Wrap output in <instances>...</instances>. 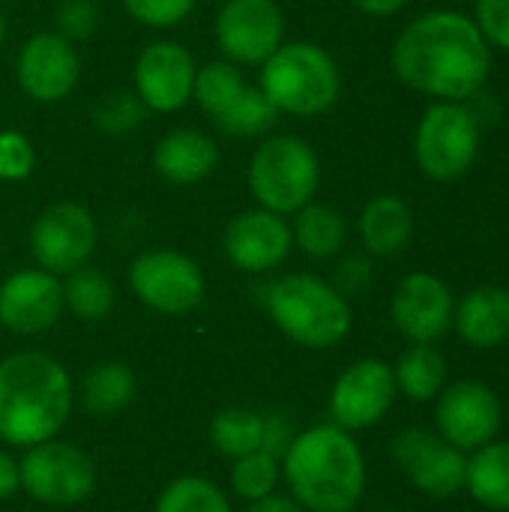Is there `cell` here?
Returning <instances> with one entry per match:
<instances>
[{"label": "cell", "mask_w": 509, "mask_h": 512, "mask_svg": "<svg viewBox=\"0 0 509 512\" xmlns=\"http://www.w3.org/2000/svg\"><path fill=\"white\" fill-rule=\"evenodd\" d=\"M390 66L405 87L435 102H465L489 81L492 45L471 15L435 9L405 24L393 42Z\"/></svg>", "instance_id": "6da1fadb"}, {"label": "cell", "mask_w": 509, "mask_h": 512, "mask_svg": "<svg viewBox=\"0 0 509 512\" xmlns=\"http://www.w3.org/2000/svg\"><path fill=\"white\" fill-rule=\"evenodd\" d=\"M75 411L69 369L45 351H12L0 360V441L15 450L57 438Z\"/></svg>", "instance_id": "7a4b0ae2"}, {"label": "cell", "mask_w": 509, "mask_h": 512, "mask_svg": "<svg viewBox=\"0 0 509 512\" xmlns=\"http://www.w3.org/2000/svg\"><path fill=\"white\" fill-rule=\"evenodd\" d=\"M279 462L288 495L306 512H354L366 495V456L336 423L294 432Z\"/></svg>", "instance_id": "3957f363"}, {"label": "cell", "mask_w": 509, "mask_h": 512, "mask_svg": "<svg viewBox=\"0 0 509 512\" xmlns=\"http://www.w3.org/2000/svg\"><path fill=\"white\" fill-rule=\"evenodd\" d=\"M264 309L285 339L309 351L336 348L354 327L351 300L315 273H288L270 282Z\"/></svg>", "instance_id": "277c9868"}, {"label": "cell", "mask_w": 509, "mask_h": 512, "mask_svg": "<svg viewBox=\"0 0 509 512\" xmlns=\"http://www.w3.org/2000/svg\"><path fill=\"white\" fill-rule=\"evenodd\" d=\"M258 69V87L279 114L318 117L342 96L339 63L324 45L309 39L282 42Z\"/></svg>", "instance_id": "5b68a950"}, {"label": "cell", "mask_w": 509, "mask_h": 512, "mask_svg": "<svg viewBox=\"0 0 509 512\" xmlns=\"http://www.w3.org/2000/svg\"><path fill=\"white\" fill-rule=\"evenodd\" d=\"M246 183L258 207L279 216H294L300 207L315 201L321 186V159L300 135H270L255 147Z\"/></svg>", "instance_id": "8992f818"}, {"label": "cell", "mask_w": 509, "mask_h": 512, "mask_svg": "<svg viewBox=\"0 0 509 512\" xmlns=\"http://www.w3.org/2000/svg\"><path fill=\"white\" fill-rule=\"evenodd\" d=\"M480 138L483 129L465 102H435L414 129L417 168L435 183H453L474 168L480 156Z\"/></svg>", "instance_id": "52a82bcc"}, {"label": "cell", "mask_w": 509, "mask_h": 512, "mask_svg": "<svg viewBox=\"0 0 509 512\" xmlns=\"http://www.w3.org/2000/svg\"><path fill=\"white\" fill-rule=\"evenodd\" d=\"M21 492L45 507H78L93 498L99 474L93 459L60 438L27 447L18 459Z\"/></svg>", "instance_id": "ba28073f"}, {"label": "cell", "mask_w": 509, "mask_h": 512, "mask_svg": "<svg viewBox=\"0 0 509 512\" xmlns=\"http://www.w3.org/2000/svg\"><path fill=\"white\" fill-rule=\"evenodd\" d=\"M135 300L156 315H189L204 303L207 279L204 270L177 249H147L132 258L126 273Z\"/></svg>", "instance_id": "9c48e42d"}, {"label": "cell", "mask_w": 509, "mask_h": 512, "mask_svg": "<svg viewBox=\"0 0 509 512\" xmlns=\"http://www.w3.org/2000/svg\"><path fill=\"white\" fill-rule=\"evenodd\" d=\"M27 243L36 267L66 276L90 264L99 246V222L93 210L78 201H54L36 213Z\"/></svg>", "instance_id": "30bf717a"}, {"label": "cell", "mask_w": 509, "mask_h": 512, "mask_svg": "<svg viewBox=\"0 0 509 512\" xmlns=\"http://www.w3.org/2000/svg\"><path fill=\"white\" fill-rule=\"evenodd\" d=\"M213 39L225 60L261 66L285 42V15L276 0H222Z\"/></svg>", "instance_id": "8fae6325"}, {"label": "cell", "mask_w": 509, "mask_h": 512, "mask_svg": "<svg viewBox=\"0 0 509 512\" xmlns=\"http://www.w3.org/2000/svg\"><path fill=\"white\" fill-rule=\"evenodd\" d=\"M390 456L408 483L426 498L444 501L465 492L468 456L447 444L438 432L420 426L402 429L390 444Z\"/></svg>", "instance_id": "7c38bea8"}, {"label": "cell", "mask_w": 509, "mask_h": 512, "mask_svg": "<svg viewBox=\"0 0 509 512\" xmlns=\"http://www.w3.org/2000/svg\"><path fill=\"white\" fill-rule=\"evenodd\" d=\"M393 366L378 357L354 360L330 387V423L345 432H363L378 426L396 402Z\"/></svg>", "instance_id": "4fadbf2b"}, {"label": "cell", "mask_w": 509, "mask_h": 512, "mask_svg": "<svg viewBox=\"0 0 509 512\" xmlns=\"http://www.w3.org/2000/svg\"><path fill=\"white\" fill-rule=\"evenodd\" d=\"M504 408L498 393L483 381H456L441 390L435 399V426L438 435L462 453H474L492 444L501 432Z\"/></svg>", "instance_id": "5bb4252c"}, {"label": "cell", "mask_w": 509, "mask_h": 512, "mask_svg": "<svg viewBox=\"0 0 509 512\" xmlns=\"http://www.w3.org/2000/svg\"><path fill=\"white\" fill-rule=\"evenodd\" d=\"M81 78V57L75 42L57 30L33 33L15 57V81L21 93L39 105L63 102Z\"/></svg>", "instance_id": "9a60e30c"}, {"label": "cell", "mask_w": 509, "mask_h": 512, "mask_svg": "<svg viewBox=\"0 0 509 512\" xmlns=\"http://www.w3.org/2000/svg\"><path fill=\"white\" fill-rule=\"evenodd\" d=\"M195 72L198 66L186 45L174 39H156L135 60L132 69L135 96L144 102L147 111L174 114L192 102Z\"/></svg>", "instance_id": "2e32d148"}, {"label": "cell", "mask_w": 509, "mask_h": 512, "mask_svg": "<svg viewBox=\"0 0 509 512\" xmlns=\"http://www.w3.org/2000/svg\"><path fill=\"white\" fill-rule=\"evenodd\" d=\"M294 249L291 225L285 216L264 207L237 213L222 231V252L240 273L264 276L279 270Z\"/></svg>", "instance_id": "e0dca14e"}, {"label": "cell", "mask_w": 509, "mask_h": 512, "mask_svg": "<svg viewBox=\"0 0 509 512\" xmlns=\"http://www.w3.org/2000/svg\"><path fill=\"white\" fill-rule=\"evenodd\" d=\"M456 300L435 273H408L390 297V321L411 345H435L453 327Z\"/></svg>", "instance_id": "ac0fdd59"}, {"label": "cell", "mask_w": 509, "mask_h": 512, "mask_svg": "<svg viewBox=\"0 0 509 512\" xmlns=\"http://www.w3.org/2000/svg\"><path fill=\"white\" fill-rule=\"evenodd\" d=\"M63 312V282L42 267L15 270L0 282V327L12 336H42Z\"/></svg>", "instance_id": "d6986e66"}, {"label": "cell", "mask_w": 509, "mask_h": 512, "mask_svg": "<svg viewBox=\"0 0 509 512\" xmlns=\"http://www.w3.org/2000/svg\"><path fill=\"white\" fill-rule=\"evenodd\" d=\"M153 168L165 183L195 186L219 168V144L192 126L171 129L153 147Z\"/></svg>", "instance_id": "ffe728a7"}, {"label": "cell", "mask_w": 509, "mask_h": 512, "mask_svg": "<svg viewBox=\"0 0 509 512\" xmlns=\"http://www.w3.org/2000/svg\"><path fill=\"white\" fill-rule=\"evenodd\" d=\"M459 339L471 348L492 351L509 342V288L480 285L468 291L453 312Z\"/></svg>", "instance_id": "44dd1931"}, {"label": "cell", "mask_w": 509, "mask_h": 512, "mask_svg": "<svg viewBox=\"0 0 509 512\" xmlns=\"http://www.w3.org/2000/svg\"><path fill=\"white\" fill-rule=\"evenodd\" d=\"M357 231H360L366 255L393 258L414 237V213L399 195H375L366 201Z\"/></svg>", "instance_id": "7402d4cb"}, {"label": "cell", "mask_w": 509, "mask_h": 512, "mask_svg": "<svg viewBox=\"0 0 509 512\" xmlns=\"http://www.w3.org/2000/svg\"><path fill=\"white\" fill-rule=\"evenodd\" d=\"M138 396V378L135 372L120 363V360H105V363H96L81 387H78V402L81 408L90 414V417H117L123 414Z\"/></svg>", "instance_id": "603a6c76"}, {"label": "cell", "mask_w": 509, "mask_h": 512, "mask_svg": "<svg viewBox=\"0 0 509 512\" xmlns=\"http://www.w3.org/2000/svg\"><path fill=\"white\" fill-rule=\"evenodd\" d=\"M291 237H294V246L306 258H312V261H330L348 243V222H345V216L336 207L309 201L306 207H300L294 213Z\"/></svg>", "instance_id": "cb8c5ba5"}, {"label": "cell", "mask_w": 509, "mask_h": 512, "mask_svg": "<svg viewBox=\"0 0 509 512\" xmlns=\"http://www.w3.org/2000/svg\"><path fill=\"white\" fill-rule=\"evenodd\" d=\"M465 492L471 498L495 512H509V441H492L471 453Z\"/></svg>", "instance_id": "d4e9b609"}, {"label": "cell", "mask_w": 509, "mask_h": 512, "mask_svg": "<svg viewBox=\"0 0 509 512\" xmlns=\"http://www.w3.org/2000/svg\"><path fill=\"white\" fill-rule=\"evenodd\" d=\"M60 282H63V309L72 312L78 321L96 324L114 312L117 288L105 270L84 264V267L60 276Z\"/></svg>", "instance_id": "484cf974"}, {"label": "cell", "mask_w": 509, "mask_h": 512, "mask_svg": "<svg viewBox=\"0 0 509 512\" xmlns=\"http://www.w3.org/2000/svg\"><path fill=\"white\" fill-rule=\"evenodd\" d=\"M447 360L435 345H411L393 366L396 390L411 402H435L447 387Z\"/></svg>", "instance_id": "4316f807"}, {"label": "cell", "mask_w": 509, "mask_h": 512, "mask_svg": "<svg viewBox=\"0 0 509 512\" xmlns=\"http://www.w3.org/2000/svg\"><path fill=\"white\" fill-rule=\"evenodd\" d=\"M210 447L225 459H240L264 450V411L255 408H222L207 429Z\"/></svg>", "instance_id": "83f0119b"}, {"label": "cell", "mask_w": 509, "mask_h": 512, "mask_svg": "<svg viewBox=\"0 0 509 512\" xmlns=\"http://www.w3.org/2000/svg\"><path fill=\"white\" fill-rule=\"evenodd\" d=\"M246 75H243V66L231 63V60H210L204 66H198L195 72V87H192V99L198 102V108L219 120L237 99L240 93L246 90Z\"/></svg>", "instance_id": "f1b7e54d"}, {"label": "cell", "mask_w": 509, "mask_h": 512, "mask_svg": "<svg viewBox=\"0 0 509 512\" xmlns=\"http://www.w3.org/2000/svg\"><path fill=\"white\" fill-rule=\"evenodd\" d=\"M153 512H234V507L213 480L186 474L159 492Z\"/></svg>", "instance_id": "f546056e"}, {"label": "cell", "mask_w": 509, "mask_h": 512, "mask_svg": "<svg viewBox=\"0 0 509 512\" xmlns=\"http://www.w3.org/2000/svg\"><path fill=\"white\" fill-rule=\"evenodd\" d=\"M282 483V462L279 456L273 453H249V456H240L231 462V477H228V486L234 492V498L252 504V501H261L267 495H273Z\"/></svg>", "instance_id": "4dcf8cb0"}, {"label": "cell", "mask_w": 509, "mask_h": 512, "mask_svg": "<svg viewBox=\"0 0 509 512\" xmlns=\"http://www.w3.org/2000/svg\"><path fill=\"white\" fill-rule=\"evenodd\" d=\"M222 132L237 135V138H255V135H267L276 123H279V111L273 108V102L261 93V87H246L240 93V99L219 117L213 120Z\"/></svg>", "instance_id": "1f68e13d"}, {"label": "cell", "mask_w": 509, "mask_h": 512, "mask_svg": "<svg viewBox=\"0 0 509 512\" xmlns=\"http://www.w3.org/2000/svg\"><path fill=\"white\" fill-rule=\"evenodd\" d=\"M144 114H147V108H144V102L135 96V90H132V93H126V90H111V93H105V96L93 105L90 120H93V126H96L99 132H105V135H129V132H135V129L144 123Z\"/></svg>", "instance_id": "d6a6232c"}, {"label": "cell", "mask_w": 509, "mask_h": 512, "mask_svg": "<svg viewBox=\"0 0 509 512\" xmlns=\"http://www.w3.org/2000/svg\"><path fill=\"white\" fill-rule=\"evenodd\" d=\"M198 0H123V9L132 21L153 27V30H168L183 24L195 12Z\"/></svg>", "instance_id": "836d02e7"}, {"label": "cell", "mask_w": 509, "mask_h": 512, "mask_svg": "<svg viewBox=\"0 0 509 512\" xmlns=\"http://www.w3.org/2000/svg\"><path fill=\"white\" fill-rule=\"evenodd\" d=\"M36 168V150L18 129L0 132V183H21Z\"/></svg>", "instance_id": "e575fe53"}, {"label": "cell", "mask_w": 509, "mask_h": 512, "mask_svg": "<svg viewBox=\"0 0 509 512\" xmlns=\"http://www.w3.org/2000/svg\"><path fill=\"white\" fill-rule=\"evenodd\" d=\"M99 27V6L93 0H63L54 12V30L69 42L90 39Z\"/></svg>", "instance_id": "d590c367"}, {"label": "cell", "mask_w": 509, "mask_h": 512, "mask_svg": "<svg viewBox=\"0 0 509 512\" xmlns=\"http://www.w3.org/2000/svg\"><path fill=\"white\" fill-rule=\"evenodd\" d=\"M372 279H375L372 255H366V252H354V255L339 258V264H336V270H333L330 285H333L342 297H348V300H351V297L366 294V291H369V285H372Z\"/></svg>", "instance_id": "8d00e7d4"}, {"label": "cell", "mask_w": 509, "mask_h": 512, "mask_svg": "<svg viewBox=\"0 0 509 512\" xmlns=\"http://www.w3.org/2000/svg\"><path fill=\"white\" fill-rule=\"evenodd\" d=\"M474 21L489 45L509 51V0H474Z\"/></svg>", "instance_id": "74e56055"}, {"label": "cell", "mask_w": 509, "mask_h": 512, "mask_svg": "<svg viewBox=\"0 0 509 512\" xmlns=\"http://www.w3.org/2000/svg\"><path fill=\"white\" fill-rule=\"evenodd\" d=\"M291 438H294L291 417L282 414V411H264V453H273V456L282 459Z\"/></svg>", "instance_id": "f35d334b"}, {"label": "cell", "mask_w": 509, "mask_h": 512, "mask_svg": "<svg viewBox=\"0 0 509 512\" xmlns=\"http://www.w3.org/2000/svg\"><path fill=\"white\" fill-rule=\"evenodd\" d=\"M465 108H468L471 117L480 123V129H483V126H495L498 117H501L498 99H495L492 93H486V90H477L474 96H468V99H465Z\"/></svg>", "instance_id": "ab89813d"}, {"label": "cell", "mask_w": 509, "mask_h": 512, "mask_svg": "<svg viewBox=\"0 0 509 512\" xmlns=\"http://www.w3.org/2000/svg\"><path fill=\"white\" fill-rule=\"evenodd\" d=\"M21 492V471H18V459L6 450H0V504L12 501Z\"/></svg>", "instance_id": "60d3db41"}, {"label": "cell", "mask_w": 509, "mask_h": 512, "mask_svg": "<svg viewBox=\"0 0 509 512\" xmlns=\"http://www.w3.org/2000/svg\"><path fill=\"white\" fill-rule=\"evenodd\" d=\"M243 512H306V510H303L291 495L273 492V495H267V498H261V501L246 504V510Z\"/></svg>", "instance_id": "b9f144b4"}, {"label": "cell", "mask_w": 509, "mask_h": 512, "mask_svg": "<svg viewBox=\"0 0 509 512\" xmlns=\"http://www.w3.org/2000/svg\"><path fill=\"white\" fill-rule=\"evenodd\" d=\"M351 6L372 18H387V15H396L399 9H405L408 0H351Z\"/></svg>", "instance_id": "7bdbcfd3"}, {"label": "cell", "mask_w": 509, "mask_h": 512, "mask_svg": "<svg viewBox=\"0 0 509 512\" xmlns=\"http://www.w3.org/2000/svg\"><path fill=\"white\" fill-rule=\"evenodd\" d=\"M3 42H6V15L0 12V48H3Z\"/></svg>", "instance_id": "ee69618b"}, {"label": "cell", "mask_w": 509, "mask_h": 512, "mask_svg": "<svg viewBox=\"0 0 509 512\" xmlns=\"http://www.w3.org/2000/svg\"><path fill=\"white\" fill-rule=\"evenodd\" d=\"M0 3H18V0H0Z\"/></svg>", "instance_id": "f6af8a7d"}, {"label": "cell", "mask_w": 509, "mask_h": 512, "mask_svg": "<svg viewBox=\"0 0 509 512\" xmlns=\"http://www.w3.org/2000/svg\"><path fill=\"white\" fill-rule=\"evenodd\" d=\"M0 249H3V234H0Z\"/></svg>", "instance_id": "bcb514c9"}]
</instances>
